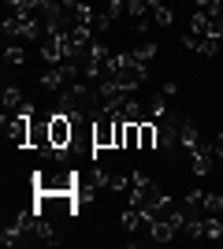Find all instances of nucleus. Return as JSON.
Returning <instances> with one entry per match:
<instances>
[{"label":"nucleus","instance_id":"obj_5","mask_svg":"<svg viewBox=\"0 0 223 249\" xmlns=\"http://www.w3.org/2000/svg\"><path fill=\"white\" fill-rule=\"evenodd\" d=\"M182 45L193 49V52H201V56H216V52H223L220 37H201V34H190V30H186V37H182Z\"/></svg>","mask_w":223,"mask_h":249},{"label":"nucleus","instance_id":"obj_13","mask_svg":"<svg viewBox=\"0 0 223 249\" xmlns=\"http://www.w3.org/2000/svg\"><path fill=\"white\" fill-rule=\"evenodd\" d=\"M149 11H153V8H149V0H127V15H134L138 22L149 19Z\"/></svg>","mask_w":223,"mask_h":249},{"label":"nucleus","instance_id":"obj_8","mask_svg":"<svg viewBox=\"0 0 223 249\" xmlns=\"http://www.w3.org/2000/svg\"><path fill=\"white\" fill-rule=\"evenodd\" d=\"M179 145L186 149V153L201 145V134H197V126H193L190 119H182V130H179Z\"/></svg>","mask_w":223,"mask_h":249},{"label":"nucleus","instance_id":"obj_17","mask_svg":"<svg viewBox=\"0 0 223 249\" xmlns=\"http://www.w3.org/2000/svg\"><path fill=\"white\" fill-rule=\"evenodd\" d=\"M205 238H223V223H220V219H205Z\"/></svg>","mask_w":223,"mask_h":249},{"label":"nucleus","instance_id":"obj_19","mask_svg":"<svg viewBox=\"0 0 223 249\" xmlns=\"http://www.w3.org/2000/svg\"><path fill=\"white\" fill-rule=\"evenodd\" d=\"M112 22H116V19H112L108 11H97V15H93V30H112Z\"/></svg>","mask_w":223,"mask_h":249},{"label":"nucleus","instance_id":"obj_4","mask_svg":"<svg viewBox=\"0 0 223 249\" xmlns=\"http://www.w3.org/2000/svg\"><path fill=\"white\" fill-rule=\"evenodd\" d=\"M216 160H220V156H216V145H208V142H201L197 149H190V167H193V175H208Z\"/></svg>","mask_w":223,"mask_h":249},{"label":"nucleus","instance_id":"obj_23","mask_svg":"<svg viewBox=\"0 0 223 249\" xmlns=\"http://www.w3.org/2000/svg\"><path fill=\"white\" fill-rule=\"evenodd\" d=\"M216 156L223 160V134H220V142H216Z\"/></svg>","mask_w":223,"mask_h":249},{"label":"nucleus","instance_id":"obj_11","mask_svg":"<svg viewBox=\"0 0 223 249\" xmlns=\"http://www.w3.org/2000/svg\"><path fill=\"white\" fill-rule=\"evenodd\" d=\"M22 93H19V86H8V89H4V112H19L22 108Z\"/></svg>","mask_w":223,"mask_h":249},{"label":"nucleus","instance_id":"obj_20","mask_svg":"<svg viewBox=\"0 0 223 249\" xmlns=\"http://www.w3.org/2000/svg\"><path fill=\"white\" fill-rule=\"evenodd\" d=\"M127 186H130V178H127V175H108V190H116V194H123Z\"/></svg>","mask_w":223,"mask_h":249},{"label":"nucleus","instance_id":"obj_6","mask_svg":"<svg viewBox=\"0 0 223 249\" xmlns=\"http://www.w3.org/2000/svg\"><path fill=\"white\" fill-rule=\"evenodd\" d=\"M138 138H141L138 149H156L160 145V126L153 119H145V123H138Z\"/></svg>","mask_w":223,"mask_h":249},{"label":"nucleus","instance_id":"obj_7","mask_svg":"<svg viewBox=\"0 0 223 249\" xmlns=\"http://www.w3.org/2000/svg\"><path fill=\"white\" fill-rule=\"evenodd\" d=\"M145 115H149V112L134 101V97H127V101H123V108H119V119H127V123H145Z\"/></svg>","mask_w":223,"mask_h":249},{"label":"nucleus","instance_id":"obj_12","mask_svg":"<svg viewBox=\"0 0 223 249\" xmlns=\"http://www.w3.org/2000/svg\"><path fill=\"white\" fill-rule=\"evenodd\" d=\"M4 60L11 63V67H19V63H26V49L15 41H8V49H4Z\"/></svg>","mask_w":223,"mask_h":249},{"label":"nucleus","instance_id":"obj_1","mask_svg":"<svg viewBox=\"0 0 223 249\" xmlns=\"http://www.w3.org/2000/svg\"><path fill=\"white\" fill-rule=\"evenodd\" d=\"M182 223H186V212H182V208H168L164 216H156L149 223V238L153 242H171L182 231Z\"/></svg>","mask_w":223,"mask_h":249},{"label":"nucleus","instance_id":"obj_22","mask_svg":"<svg viewBox=\"0 0 223 249\" xmlns=\"http://www.w3.org/2000/svg\"><path fill=\"white\" fill-rule=\"evenodd\" d=\"M160 93H164V97H168V101H171V97L179 93V86H175V82H164V89H160Z\"/></svg>","mask_w":223,"mask_h":249},{"label":"nucleus","instance_id":"obj_10","mask_svg":"<svg viewBox=\"0 0 223 249\" xmlns=\"http://www.w3.org/2000/svg\"><path fill=\"white\" fill-rule=\"evenodd\" d=\"M149 8H153L149 15H153V19H156L160 26H171V22H175V15H171V8L164 4V0H156V4H149Z\"/></svg>","mask_w":223,"mask_h":249},{"label":"nucleus","instance_id":"obj_2","mask_svg":"<svg viewBox=\"0 0 223 249\" xmlns=\"http://www.w3.org/2000/svg\"><path fill=\"white\" fill-rule=\"evenodd\" d=\"M49 142H52L56 149H71V142H74V119L67 112H56L52 119H49Z\"/></svg>","mask_w":223,"mask_h":249},{"label":"nucleus","instance_id":"obj_16","mask_svg":"<svg viewBox=\"0 0 223 249\" xmlns=\"http://www.w3.org/2000/svg\"><path fill=\"white\" fill-rule=\"evenodd\" d=\"M141 138H138V123H127V138H123V149H138Z\"/></svg>","mask_w":223,"mask_h":249},{"label":"nucleus","instance_id":"obj_3","mask_svg":"<svg viewBox=\"0 0 223 249\" xmlns=\"http://www.w3.org/2000/svg\"><path fill=\"white\" fill-rule=\"evenodd\" d=\"M93 149H112L116 145V115L108 112H93Z\"/></svg>","mask_w":223,"mask_h":249},{"label":"nucleus","instance_id":"obj_15","mask_svg":"<svg viewBox=\"0 0 223 249\" xmlns=\"http://www.w3.org/2000/svg\"><path fill=\"white\" fill-rule=\"evenodd\" d=\"M134 60H141V63H149V60H156V45H153V41L138 45V49H134Z\"/></svg>","mask_w":223,"mask_h":249},{"label":"nucleus","instance_id":"obj_9","mask_svg":"<svg viewBox=\"0 0 223 249\" xmlns=\"http://www.w3.org/2000/svg\"><path fill=\"white\" fill-rule=\"evenodd\" d=\"M145 112H149V119L156 123V119H168V97L160 93V97H153V101L145 104Z\"/></svg>","mask_w":223,"mask_h":249},{"label":"nucleus","instance_id":"obj_18","mask_svg":"<svg viewBox=\"0 0 223 249\" xmlns=\"http://www.w3.org/2000/svg\"><path fill=\"white\" fill-rule=\"evenodd\" d=\"M201 208H208V212H220V208H223V194H205Z\"/></svg>","mask_w":223,"mask_h":249},{"label":"nucleus","instance_id":"obj_14","mask_svg":"<svg viewBox=\"0 0 223 249\" xmlns=\"http://www.w3.org/2000/svg\"><path fill=\"white\" fill-rule=\"evenodd\" d=\"M182 231H186V238H205V219H186Z\"/></svg>","mask_w":223,"mask_h":249},{"label":"nucleus","instance_id":"obj_21","mask_svg":"<svg viewBox=\"0 0 223 249\" xmlns=\"http://www.w3.org/2000/svg\"><path fill=\"white\" fill-rule=\"evenodd\" d=\"M201 201H205V190H190V194H186V205L190 208H197Z\"/></svg>","mask_w":223,"mask_h":249}]
</instances>
